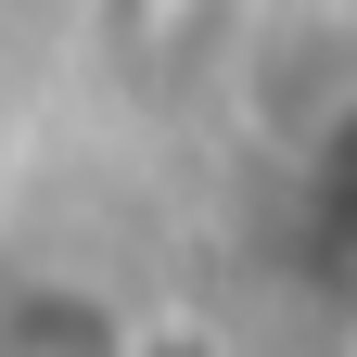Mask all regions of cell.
<instances>
[{"label":"cell","mask_w":357,"mask_h":357,"mask_svg":"<svg viewBox=\"0 0 357 357\" xmlns=\"http://www.w3.org/2000/svg\"><path fill=\"white\" fill-rule=\"evenodd\" d=\"M306 217H319V230H332V255L357 268V115L319 141V166H306Z\"/></svg>","instance_id":"6da1fadb"}]
</instances>
